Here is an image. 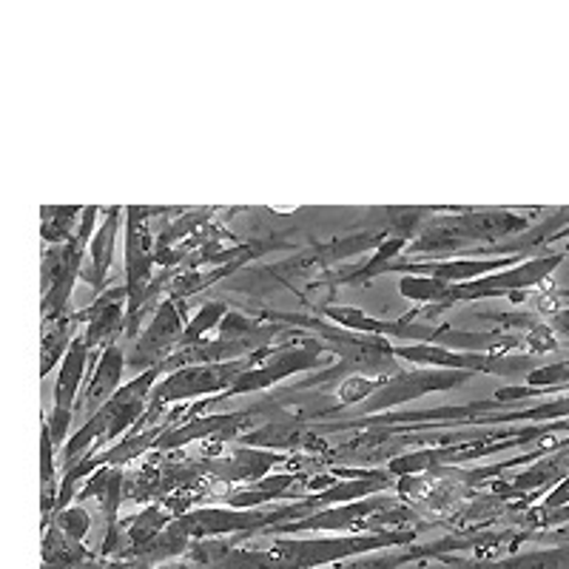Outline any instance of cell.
<instances>
[{"label":"cell","mask_w":569,"mask_h":569,"mask_svg":"<svg viewBox=\"0 0 569 569\" xmlns=\"http://www.w3.org/2000/svg\"><path fill=\"white\" fill-rule=\"evenodd\" d=\"M416 530L370 532V536L337 538H271V541L240 547L231 538L194 543L186 552L194 569H325L350 558L410 547Z\"/></svg>","instance_id":"obj_1"},{"label":"cell","mask_w":569,"mask_h":569,"mask_svg":"<svg viewBox=\"0 0 569 569\" xmlns=\"http://www.w3.org/2000/svg\"><path fill=\"white\" fill-rule=\"evenodd\" d=\"M162 373H166L162 365H154L151 370H142L137 379H131L129 385H123V388L117 390L98 413L91 416V419H86V425L63 445V453H60L63 470H69V467H74L78 461H83L94 445L106 447L114 439H120L123 433H129L131 425L140 421V416L149 408V396Z\"/></svg>","instance_id":"obj_2"},{"label":"cell","mask_w":569,"mask_h":569,"mask_svg":"<svg viewBox=\"0 0 569 569\" xmlns=\"http://www.w3.org/2000/svg\"><path fill=\"white\" fill-rule=\"evenodd\" d=\"M530 226L527 217L507 211L492 213H459V217H433L425 231L410 242L408 253H447L461 251L472 242H498Z\"/></svg>","instance_id":"obj_3"},{"label":"cell","mask_w":569,"mask_h":569,"mask_svg":"<svg viewBox=\"0 0 569 569\" xmlns=\"http://www.w3.org/2000/svg\"><path fill=\"white\" fill-rule=\"evenodd\" d=\"M563 262V253H550V257H536L521 262L518 268H505V271L487 273V277L472 279V282L461 284H445L441 288L439 305L433 311L441 308H450L456 302H467V299H487V297H512L521 299V293L532 291L543 279H550V273L556 271Z\"/></svg>","instance_id":"obj_4"},{"label":"cell","mask_w":569,"mask_h":569,"mask_svg":"<svg viewBox=\"0 0 569 569\" xmlns=\"http://www.w3.org/2000/svg\"><path fill=\"white\" fill-rule=\"evenodd\" d=\"M126 217V273H129V333H134L142 313L149 308L151 268L157 262V242L151 237V211L149 208H129Z\"/></svg>","instance_id":"obj_5"},{"label":"cell","mask_w":569,"mask_h":569,"mask_svg":"<svg viewBox=\"0 0 569 569\" xmlns=\"http://www.w3.org/2000/svg\"><path fill=\"white\" fill-rule=\"evenodd\" d=\"M393 356L419 365H436L439 370H459V373H530L538 365L530 356L510 353H456V350L436 348V345H399Z\"/></svg>","instance_id":"obj_6"},{"label":"cell","mask_w":569,"mask_h":569,"mask_svg":"<svg viewBox=\"0 0 569 569\" xmlns=\"http://www.w3.org/2000/svg\"><path fill=\"white\" fill-rule=\"evenodd\" d=\"M182 319H186V299H162L154 319H151V325L146 328V333L137 339L134 350H131V356L126 362L134 370H140V373L142 370H151L154 365L166 362V359H169L171 353H177V348H180L182 330H186Z\"/></svg>","instance_id":"obj_7"},{"label":"cell","mask_w":569,"mask_h":569,"mask_svg":"<svg viewBox=\"0 0 569 569\" xmlns=\"http://www.w3.org/2000/svg\"><path fill=\"white\" fill-rule=\"evenodd\" d=\"M467 379H470V373H459V370H410V373H393L365 401V413L379 416L385 410L401 405V401L419 399V396L433 393V390L459 388Z\"/></svg>","instance_id":"obj_8"},{"label":"cell","mask_w":569,"mask_h":569,"mask_svg":"<svg viewBox=\"0 0 569 569\" xmlns=\"http://www.w3.org/2000/svg\"><path fill=\"white\" fill-rule=\"evenodd\" d=\"M89 353L91 350L86 348L83 337L78 333V337L71 339L69 350H66L63 356V362H60L58 385H54V408H52V416L46 419L49 436H52V445L58 447V450L66 445L69 425L71 419H74V405H78V393H80V385H83Z\"/></svg>","instance_id":"obj_9"},{"label":"cell","mask_w":569,"mask_h":569,"mask_svg":"<svg viewBox=\"0 0 569 569\" xmlns=\"http://www.w3.org/2000/svg\"><path fill=\"white\" fill-rule=\"evenodd\" d=\"M126 305H129V291L123 288H111L106 291L98 302L86 308V311L74 313L78 322H86V333H80L86 342V348H109L114 345V339L120 337V330H123V319H126Z\"/></svg>","instance_id":"obj_10"},{"label":"cell","mask_w":569,"mask_h":569,"mask_svg":"<svg viewBox=\"0 0 569 569\" xmlns=\"http://www.w3.org/2000/svg\"><path fill=\"white\" fill-rule=\"evenodd\" d=\"M436 561L441 563L436 569H569V541L550 547V550L521 552V556L507 558H476V561H465V558L441 556ZM416 569H425V563H419Z\"/></svg>","instance_id":"obj_11"},{"label":"cell","mask_w":569,"mask_h":569,"mask_svg":"<svg viewBox=\"0 0 569 569\" xmlns=\"http://www.w3.org/2000/svg\"><path fill=\"white\" fill-rule=\"evenodd\" d=\"M126 370V353L120 350V345H109V348L100 350L98 368H94V376L89 379V388H86L83 396V416L91 419L103 408L106 401L120 390V379H123Z\"/></svg>","instance_id":"obj_12"},{"label":"cell","mask_w":569,"mask_h":569,"mask_svg":"<svg viewBox=\"0 0 569 569\" xmlns=\"http://www.w3.org/2000/svg\"><path fill=\"white\" fill-rule=\"evenodd\" d=\"M120 213H123V208H111V211L106 213L100 231L91 237L89 248H86V251H89V268H86L80 277H83L94 291H103L106 279H109L111 271V262H114V240L117 228H120Z\"/></svg>","instance_id":"obj_13"},{"label":"cell","mask_w":569,"mask_h":569,"mask_svg":"<svg viewBox=\"0 0 569 569\" xmlns=\"http://www.w3.org/2000/svg\"><path fill=\"white\" fill-rule=\"evenodd\" d=\"M91 561H98V558L91 556L86 547L60 536L58 527H43V569H83Z\"/></svg>","instance_id":"obj_14"},{"label":"cell","mask_w":569,"mask_h":569,"mask_svg":"<svg viewBox=\"0 0 569 569\" xmlns=\"http://www.w3.org/2000/svg\"><path fill=\"white\" fill-rule=\"evenodd\" d=\"M78 337V317H60L52 322H43V348H40V373L49 376V370L66 356L71 339Z\"/></svg>","instance_id":"obj_15"},{"label":"cell","mask_w":569,"mask_h":569,"mask_svg":"<svg viewBox=\"0 0 569 569\" xmlns=\"http://www.w3.org/2000/svg\"><path fill=\"white\" fill-rule=\"evenodd\" d=\"M228 308L222 302H208L200 313L194 317V322L186 325L182 330V339H180V348L177 350H186V348H194V345L206 342V337L211 330L220 328V322L226 319Z\"/></svg>","instance_id":"obj_16"},{"label":"cell","mask_w":569,"mask_h":569,"mask_svg":"<svg viewBox=\"0 0 569 569\" xmlns=\"http://www.w3.org/2000/svg\"><path fill=\"white\" fill-rule=\"evenodd\" d=\"M78 213H83V208H43V242L49 246H63L69 240L71 226L78 220Z\"/></svg>","instance_id":"obj_17"},{"label":"cell","mask_w":569,"mask_h":569,"mask_svg":"<svg viewBox=\"0 0 569 569\" xmlns=\"http://www.w3.org/2000/svg\"><path fill=\"white\" fill-rule=\"evenodd\" d=\"M49 525L58 527L60 536L69 538L71 543H80V547H86V536H89V530H91V516L83 510V507H66V510L54 512Z\"/></svg>","instance_id":"obj_18"},{"label":"cell","mask_w":569,"mask_h":569,"mask_svg":"<svg viewBox=\"0 0 569 569\" xmlns=\"http://www.w3.org/2000/svg\"><path fill=\"white\" fill-rule=\"evenodd\" d=\"M385 379H388V376H385ZM385 379H370V376H350L348 382L339 385V390H337V396H339V408L337 410L350 408V405H359V401H368L370 396L379 390V385H382ZM337 410H330V413H337Z\"/></svg>","instance_id":"obj_19"},{"label":"cell","mask_w":569,"mask_h":569,"mask_svg":"<svg viewBox=\"0 0 569 569\" xmlns=\"http://www.w3.org/2000/svg\"><path fill=\"white\" fill-rule=\"evenodd\" d=\"M561 507H569V476L550 492V496L543 498V505L538 507V510L552 512V510H561Z\"/></svg>","instance_id":"obj_20"},{"label":"cell","mask_w":569,"mask_h":569,"mask_svg":"<svg viewBox=\"0 0 569 569\" xmlns=\"http://www.w3.org/2000/svg\"><path fill=\"white\" fill-rule=\"evenodd\" d=\"M83 569H129V563L126 561H91L89 567H83Z\"/></svg>","instance_id":"obj_21"},{"label":"cell","mask_w":569,"mask_h":569,"mask_svg":"<svg viewBox=\"0 0 569 569\" xmlns=\"http://www.w3.org/2000/svg\"><path fill=\"white\" fill-rule=\"evenodd\" d=\"M567 253H569V242H567Z\"/></svg>","instance_id":"obj_22"}]
</instances>
